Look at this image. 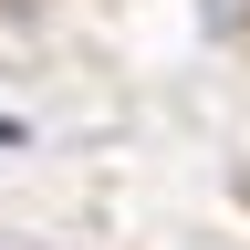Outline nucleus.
Segmentation results:
<instances>
[{"instance_id":"obj_1","label":"nucleus","mask_w":250,"mask_h":250,"mask_svg":"<svg viewBox=\"0 0 250 250\" xmlns=\"http://www.w3.org/2000/svg\"><path fill=\"white\" fill-rule=\"evenodd\" d=\"M198 21L219 31V42H250V0H198Z\"/></svg>"}]
</instances>
